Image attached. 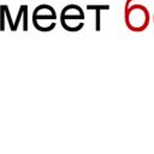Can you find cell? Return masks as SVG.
<instances>
[{
    "instance_id": "obj_1",
    "label": "cell",
    "mask_w": 154,
    "mask_h": 154,
    "mask_svg": "<svg viewBox=\"0 0 154 154\" xmlns=\"http://www.w3.org/2000/svg\"><path fill=\"white\" fill-rule=\"evenodd\" d=\"M124 18L128 29L136 32H141L146 30L150 20L149 11L142 4H132L125 7Z\"/></svg>"
},
{
    "instance_id": "obj_2",
    "label": "cell",
    "mask_w": 154,
    "mask_h": 154,
    "mask_svg": "<svg viewBox=\"0 0 154 154\" xmlns=\"http://www.w3.org/2000/svg\"><path fill=\"white\" fill-rule=\"evenodd\" d=\"M83 19H84V13H83V10L77 6V5H67L63 8L61 11V14H60V22H61V25L64 26L65 30L67 31H71V26H72V22L73 20H77L79 23H83Z\"/></svg>"
},
{
    "instance_id": "obj_3",
    "label": "cell",
    "mask_w": 154,
    "mask_h": 154,
    "mask_svg": "<svg viewBox=\"0 0 154 154\" xmlns=\"http://www.w3.org/2000/svg\"><path fill=\"white\" fill-rule=\"evenodd\" d=\"M54 19H57V13L54 8L49 5H40L34 10L32 13V23L37 30L43 31V22L45 20H51L52 23H55Z\"/></svg>"
},
{
    "instance_id": "obj_4",
    "label": "cell",
    "mask_w": 154,
    "mask_h": 154,
    "mask_svg": "<svg viewBox=\"0 0 154 154\" xmlns=\"http://www.w3.org/2000/svg\"><path fill=\"white\" fill-rule=\"evenodd\" d=\"M132 1H135V0H126V2H125V7H128V6H130Z\"/></svg>"
},
{
    "instance_id": "obj_5",
    "label": "cell",
    "mask_w": 154,
    "mask_h": 154,
    "mask_svg": "<svg viewBox=\"0 0 154 154\" xmlns=\"http://www.w3.org/2000/svg\"><path fill=\"white\" fill-rule=\"evenodd\" d=\"M153 23H154V13H153Z\"/></svg>"
}]
</instances>
